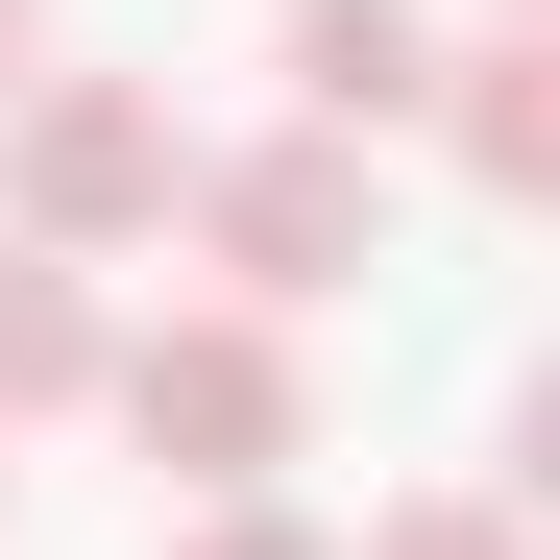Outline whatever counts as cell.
<instances>
[{
  "mask_svg": "<svg viewBox=\"0 0 560 560\" xmlns=\"http://www.w3.org/2000/svg\"><path fill=\"white\" fill-rule=\"evenodd\" d=\"M488 25H560V0H488Z\"/></svg>",
  "mask_w": 560,
  "mask_h": 560,
  "instance_id": "10",
  "label": "cell"
},
{
  "mask_svg": "<svg viewBox=\"0 0 560 560\" xmlns=\"http://www.w3.org/2000/svg\"><path fill=\"white\" fill-rule=\"evenodd\" d=\"M171 196H196V147H171L147 73H25L0 98V244L122 268V244H171Z\"/></svg>",
  "mask_w": 560,
  "mask_h": 560,
  "instance_id": "1",
  "label": "cell"
},
{
  "mask_svg": "<svg viewBox=\"0 0 560 560\" xmlns=\"http://www.w3.org/2000/svg\"><path fill=\"white\" fill-rule=\"evenodd\" d=\"M171 560H341V536H317L293 488H220V512H196V536H171Z\"/></svg>",
  "mask_w": 560,
  "mask_h": 560,
  "instance_id": "8",
  "label": "cell"
},
{
  "mask_svg": "<svg viewBox=\"0 0 560 560\" xmlns=\"http://www.w3.org/2000/svg\"><path fill=\"white\" fill-rule=\"evenodd\" d=\"M341 560H536V536H512V488H415V512H365Z\"/></svg>",
  "mask_w": 560,
  "mask_h": 560,
  "instance_id": "7",
  "label": "cell"
},
{
  "mask_svg": "<svg viewBox=\"0 0 560 560\" xmlns=\"http://www.w3.org/2000/svg\"><path fill=\"white\" fill-rule=\"evenodd\" d=\"M171 220H196L220 317H317V293H365V268H390V171H365V147H317V122H268V147H220Z\"/></svg>",
  "mask_w": 560,
  "mask_h": 560,
  "instance_id": "3",
  "label": "cell"
},
{
  "mask_svg": "<svg viewBox=\"0 0 560 560\" xmlns=\"http://www.w3.org/2000/svg\"><path fill=\"white\" fill-rule=\"evenodd\" d=\"M415 122H439L463 171H488V196H560V25H463Z\"/></svg>",
  "mask_w": 560,
  "mask_h": 560,
  "instance_id": "5",
  "label": "cell"
},
{
  "mask_svg": "<svg viewBox=\"0 0 560 560\" xmlns=\"http://www.w3.org/2000/svg\"><path fill=\"white\" fill-rule=\"evenodd\" d=\"M268 73H293L317 147H390L439 98V25H415V0H268Z\"/></svg>",
  "mask_w": 560,
  "mask_h": 560,
  "instance_id": "4",
  "label": "cell"
},
{
  "mask_svg": "<svg viewBox=\"0 0 560 560\" xmlns=\"http://www.w3.org/2000/svg\"><path fill=\"white\" fill-rule=\"evenodd\" d=\"M25 73H49V0H0V98H25Z\"/></svg>",
  "mask_w": 560,
  "mask_h": 560,
  "instance_id": "9",
  "label": "cell"
},
{
  "mask_svg": "<svg viewBox=\"0 0 560 560\" xmlns=\"http://www.w3.org/2000/svg\"><path fill=\"white\" fill-rule=\"evenodd\" d=\"M98 415L171 463V488H293V439H317V390H293V317H147V341H98Z\"/></svg>",
  "mask_w": 560,
  "mask_h": 560,
  "instance_id": "2",
  "label": "cell"
},
{
  "mask_svg": "<svg viewBox=\"0 0 560 560\" xmlns=\"http://www.w3.org/2000/svg\"><path fill=\"white\" fill-rule=\"evenodd\" d=\"M98 268H49V244H0V439H25V415H98Z\"/></svg>",
  "mask_w": 560,
  "mask_h": 560,
  "instance_id": "6",
  "label": "cell"
}]
</instances>
